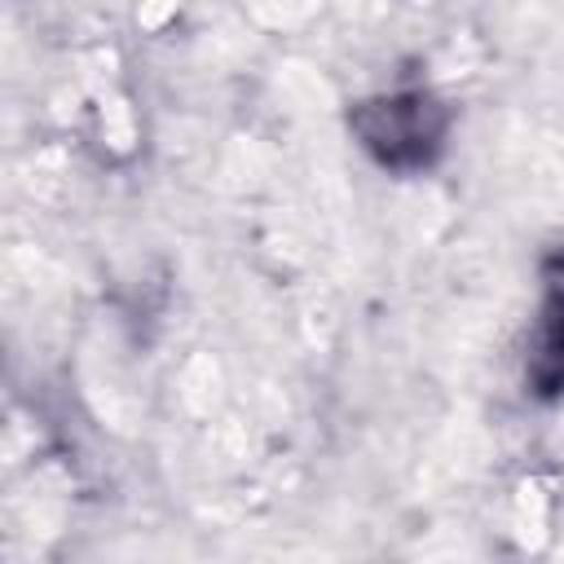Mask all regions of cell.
Instances as JSON below:
<instances>
[{
	"label": "cell",
	"instance_id": "1",
	"mask_svg": "<svg viewBox=\"0 0 564 564\" xmlns=\"http://www.w3.org/2000/svg\"><path fill=\"white\" fill-rule=\"evenodd\" d=\"M357 132L366 141V150H375L383 163L392 167H410V163H427V154L441 145L445 137V115L432 97L423 93H401V97H383V101H366L357 110Z\"/></svg>",
	"mask_w": 564,
	"mask_h": 564
},
{
	"label": "cell",
	"instance_id": "2",
	"mask_svg": "<svg viewBox=\"0 0 564 564\" xmlns=\"http://www.w3.org/2000/svg\"><path fill=\"white\" fill-rule=\"evenodd\" d=\"M533 379L542 388H564V282H555L551 304L542 313V339L533 357Z\"/></svg>",
	"mask_w": 564,
	"mask_h": 564
}]
</instances>
